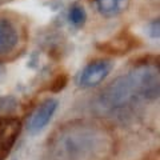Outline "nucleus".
<instances>
[{
	"label": "nucleus",
	"instance_id": "f257e3e1",
	"mask_svg": "<svg viewBox=\"0 0 160 160\" xmlns=\"http://www.w3.org/2000/svg\"><path fill=\"white\" fill-rule=\"evenodd\" d=\"M111 146L108 133L93 123H69L53 135L49 155L58 160H91L106 155Z\"/></svg>",
	"mask_w": 160,
	"mask_h": 160
},
{
	"label": "nucleus",
	"instance_id": "f03ea898",
	"mask_svg": "<svg viewBox=\"0 0 160 160\" xmlns=\"http://www.w3.org/2000/svg\"><path fill=\"white\" fill-rule=\"evenodd\" d=\"M138 98H142V95H140L138 75L133 69L129 73L120 76L109 83L100 93L99 104L104 109L115 111V109L126 107L127 104Z\"/></svg>",
	"mask_w": 160,
	"mask_h": 160
},
{
	"label": "nucleus",
	"instance_id": "7ed1b4c3",
	"mask_svg": "<svg viewBox=\"0 0 160 160\" xmlns=\"http://www.w3.org/2000/svg\"><path fill=\"white\" fill-rule=\"evenodd\" d=\"M20 32L12 19L0 16V59H9L16 55L20 46Z\"/></svg>",
	"mask_w": 160,
	"mask_h": 160
},
{
	"label": "nucleus",
	"instance_id": "20e7f679",
	"mask_svg": "<svg viewBox=\"0 0 160 160\" xmlns=\"http://www.w3.org/2000/svg\"><path fill=\"white\" fill-rule=\"evenodd\" d=\"M138 46H140L139 39L128 29H124L107 42L98 44V49L107 55H111V56H123V55L131 52Z\"/></svg>",
	"mask_w": 160,
	"mask_h": 160
},
{
	"label": "nucleus",
	"instance_id": "39448f33",
	"mask_svg": "<svg viewBox=\"0 0 160 160\" xmlns=\"http://www.w3.org/2000/svg\"><path fill=\"white\" fill-rule=\"evenodd\" d=\"M20 132L22 123L18 118L0 116V160L8 158Z\"/></svg>",
	"mask_w": 160,
	"mask_h": 160
},
{
	"label": "nucleus",
	"instance_id": "423d86ee",
	"mask_svg": "<svg viewBox=\"0 0 160 160\" xmlns=\"http://www.w3.org/2000/svg\"><path fill=\"white\" fill-rule=\"evenodd\" d=\"M112 62L106 59H98L88 63L80 75L79 83L82 87H95L108 76L112 69Z\"/></svg>",
	"mask_w": 160,
	"mask_h": 160
},
{
	"label": "nucleus",
	"instance_id": "0eeeda50",
	"mask_svg": "<svg viewBox=\"0 0 160 160\" xmlns=\"http://www.w3.org/2000/svg\"><path fill=\"white\" fill-rule=\"evenodd\" d=\"M58 108V102L53 99H48L40 104V106L35 109L31 119L28 122V129L31 132H39L48 124V122L53 116L55 111Z\"/></svg>",
	"mask_w": 160,
	"mask_h": 160
},
{
	"label": "nucleus",
	"instance_id": "6e6552de",
	"mask_svg": "<svg viewBox=\"0 0 160 160\" xmlns=\"http://www.w3.org/2000/svg\"><path fill=\"white\" fill-rule=\"evenodd\" d=\"M128 0H96L99 12L104 16H115L123 11Z\"/></svg>",
	"mask_w": 160,
	"mask_h": 160
},
{
	"label": "nucleus",
	"instance_id": "1a4fd4ad",
	"mask_svg": "<svg viewBox=\"0 0 160 160\" xmlns=\"http://www.w3.org/2000/svg\"><path fill=\"white\" fill-rule=\"evenodd\" d=\"M86 19H87V13L82 6L75 4V6L71 7V9H69V20L72 22V24H75V26H83Z\"/></svg>",
	"mask_w": 160,
	"mask_h": 160
},
{
	"label": "nucleus",
	"instance_id": "9d476101",
	"mask_svg": "<svg viewBox=\"0 0 160 160\" xmlns=\"http://www.w3.org/2000/svg\"><path fill=\"white\" fill-rule=\"evenodd\" d=\"M68 82V75L67 73H59L56 78L52 79L49 84V91L51 92H60L63 88H66Z\"/></svg>",
	"mask_w": 160,
	"mask_h": 160
}]
</instances>
